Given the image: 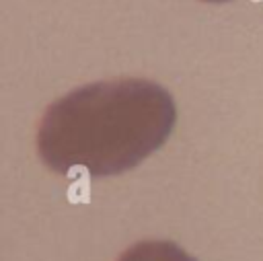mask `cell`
<instances>
[{
  "label": "cell",
  "instance_id": "obj_1",
  "mask_svg": "<svg viewBox=\"0 0 263 261\" xmlns=\"http://www.w3.org/2000/svg\"><path fill=\"white\" fill-rule=\"evenodd\" d=\"M175 121L171 92L152 80L92 82L45 109L37 129V152L55 173L84 169L90 177H111L158 150Z\"/></svg>",
  "mask_w": 263,
  "mask_h": 261
},
{
  "label": "cell",
  "instance_id": "obj_2",
  "mask_svg": "<svg viewBox=\"0 0 263 261\" xmlns=\"http://www.w3.org/2000/svg\"><path fill=\"white\" fill-rule=\"evenodd\" d=\"M119 261H195L181 247L168 240H144L127 249Z\"/></svg>",
  "mask_w": 263,
  "mask_h": 261
},
{
  "label": "cell",
  "instance_id": "obj_3",
  "mask_svg": "<svg viewBox=\"0 0 263 261\" xmlns=\"http://www.w3.org/2000/svg\"><path fill=\"white\" fill-rule=\"evenodd\" d=\"M205 2H228V0H205Z\"/></svg>",
  "mask_w": 263,
  "mask_h": 261
}]
</instances>
